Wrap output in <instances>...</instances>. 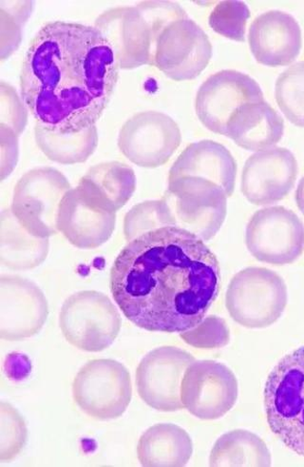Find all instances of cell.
Listing matches in <instances>:
<instances>
[{
	"mask_svg": "<svg viewBox=\"0 0 304 467\" xmlns=\"http://www.w3.org/2000/svg\"><path fill=\"white\" fill-rule=\"evenodd\" d=\"M110 286L124 316L138 327L181 333L200 324L218 297L220 264L197 235L164 227L127 244Z\"/></svg>",
	"mask_w": 304,
	"mask_h": 467,
	"instance_id": "1",
	"label": "cell"
},
{
	"mask_svg": "<svg viewBox=\"0 0 304 467\" xmlns=\"http://www.w3.org/2000/svg\"><path fill=\"white\" fill-rule=\"evenodd\" d=\"M120 67L92 26L54 21L30 43L20 90L36 124L60 133L96 126L115 93Z\"/></svg>",
	"mask_w": 304,
	"mask_h": 467,
	"instance_id": "2",
	"label": "cell"
},
{
	"mask_svg": "<svg viewBox=\"0 0 304 467\" xmlns=\"http://www.w3.org/2000/svg\"><path fill=\"white\" fill-rule=\"evenodd\" d=\"M265 408L271 431L304 457V347L286 355L270 372Z\"/></svg>",
	"mask_w": 304,
	"mask_h": 467,
	"instance_id": "3",
	"label": "cell"
},
{
	"mask_svg": "<svg viewBox=\"0 0 304 467\" xmlns=\"http://www.w3.org/2000/svg\"><path fill=\"white\" fill-rule=\"evenodd\" d=\"M225 190L201 177L168 182L161 199L167 227H177L209 241L221 230L228 213Z\"/></svg>",
	"mask_w": 304,
	"mask_h": 467,
	"instance_id": "4",
	"label": "cell"
},
{
	"mask_svg": "<svg viewBox=\"0 0 304 467\" xmlns=\"http://www.w3.org/2000/svg\"><path fill=\"white\" fill-rule=\"evenodd\" d=\"M288 300L284 279L271 270L251 266L235 275L230 281L226 306L238 325L266 328L284 314Z\"/></svg>",
	"mask_w": 304,
	"mask_h": 467,
	"instance_id": "5",
	"label": "cell"
},
{
	"mask_svg": "<svg viewBox=\"0 0 304 467\" xmlns=\"http://www.w3.org/2000/svg\"><path fill=\"white\" fill-rule=\"evenodd\" d=\"M71 184L61 171L35 168L27 171L15 186L11 210L19 224L39 238L57 234V215Z\"/></svg>",
	"mask_w": 304,
	"mask_h": 467,
	"instance_id": "6",
	"label": "cell"
},
{
	"mask_svg": "<svg viewBox=\"0 0 304 467\" xmlns=\"http://www.w3.org/2000/svg\"><path fill=\"white\" fill-rule=\"evenodd\" d=\"M121 317L114 303L102 293L83 291L64 302L59 326L75 348L99 352L110 348L121 329Z\"/></svg>",
	"mask_w": 304,
	"mask_h": 467,
	"instance_id": "7",
	"label": "cell"
},
{
	"mask_svg": "<svg viewBox=\"0 0 304 467\" xmlns=\"http://www.w3.org/2000/svg\"><path fill=\"white\" fill-rule=\"evenodd\" d=\"M73 396L85 414L100 420L117 419L132 401V379L127 369L117 361L93 360L76 374Z\"/></svg>",
	"mask_w": 304,
	"mask_h": 467,
	"instance_id": "8",
	"label": "cell"
},
{
	"mask_svg": "<svg viewBox=\"0 0 304 467\" xmlns=\"http://www.w3.org/2000/svg\"><path fill=\"white\" fill-rule=\"evenodd\" d=\"M212 57L210 40L203 29L189 18L172 21L157 37L151 66L168 78L192 80L207 68Z\"/></svg>",
	"mask_w": 304,
	"mask_h": 467,
	"instance_id": "9",
	"label": "cell"
},
{
	"mask_svg": "<svg viewBox=\"0 0 304 467\" xmlns=\"http://www.w3.org/2000/svg\"><path fill=\"white\" fill-rule=\"evenodd\" d=\"M246 244L259 262L285 265L304 252V224L291 210L282 206L256 212L248 222Z\"/></svg>",
	"mask_w": 304,
	"mask_h": 467,
	"instance_id": "10",
	"label": "cell"
},
{
	"mask_svg": "<svg viewBox=\"0 0 304 467\" xmlns=\"http://www.w3.org/2000/svg\"><path fill=\"white\" fill-rule=\"evenodd\" d=\"M181 142L178 124L156 110H147L130 118L122 126L118 137V147L125 158L147 169L167 163Z\"/></svg>",
	"mask_w": 304,
	"mask_h": 467,
	"instance_id": "11",
	"label": "cell"
},
{
	"mask_svg": "<svg viewBox=\"0 0 304 467\" xmlns=\"http://www.w3.org/2000/svg\"><path fill=\"white\" fill-rule=\"evenodd\" d=\"M195 361L190 353L176 347H162L150 351L137 370L140 398L158 411L184 410L182 381L187 369Z\"/></svg>",
	"mask_w": 304,
	"mask_h": 467,
	"instance_id": "12",
	"label": "cell"
},
{
	"mask_svg": "<svg viewBox=\"0 0 304 467\" xmlns=\"http://www.w3.org/2000/svg\"><path fill=\"white\" fill-rule=\"evenodd\" d=\"M238 394L236 376L218 362L195 361L183 378L181 397L184 407L202 420L224 417L234 408Z\"/></svg>",
	"mask_w": 304,
	"mask_h": 467,
	"instance_id": "13",
	"label": "cell"
},
{
	"mask_svg": "<svg viewBox=\"0 0 304 467\" xmlns=\"http://www.w3.org/2000/svg\"><path fill=\"white\" fill-rule=\"evenodd\" d=\"M260 101H265V97L256 80L241 72L223 70L201 85L195 109L207 129L225 136L227 124L238 108Z\"/></svg>",
	"mask_w": 304,
	"mask_h": 467,
	"instance_id": "14",
	"label": "cell"
},
{
	"mask_svg": "<svg viewBox=\"0 0 304 467\" xmlns=\"http://www.w3.org/2000/svg\"><path fill=\"white\" fill-rule=\"evenodd\" d=\"M48 316V301L34 282L14 275L0 276V338H31L45 327Z\"/></svg>",
	"mask_w": 304,
	"mask_h": 467,
	"instance_id": "15",
	"label": "cell"
},
{
	"mask_svg": "<svg viewBox=\"0 0 304 467\" xmlns=\"http://www.w3.org/2000/svg\"><path fill=\"white\" fill-rule=\"evenodd\" d=\"M299 167L286 148L259 150L247 161L242 174V192L256 206L275 204L293 190Z\"/></svg>",
	"mask_w": 304,
	"mask_h": 467,
	"instance_id": "16",
	"label": "cell"
},
{
	"mask_svg": "<svg viewBox=\"0 0 304 467\" xmlns=\"http://www.w3.org/2000/svg\"><path fill=\"white\" fill-rule=\"evenodd\" d=\"M94 27L110 44L120 69L151 66V30L137 6L108 9L96 18Z\"/></svg>",
	"mask_w": 304,
	"mask_h": 467,
	"instance_id": "17",
	"label": "cell"
},
{
	"mask_svg": "<svg viewBox=\"0 0 304 467\" xmlns=\"http://www.w3.org/2000/svg\"><path fill=\"white\" fill-rule=\"evenodd\" d=\"M248 42L258 63L269 67L289 66L300 53L301 29L290 14L272 10L252 22Z\"/></svg>",
	"mask_w": 304,
	"mask_h": 467,
	"instance_id": "18",
	"label": "cell"
},
{
	"mask_svg": "<svg viewBox=\"0 0 304 467\" xmlns=\"http://www.w3.org/2000/svg\"><path fill=\"white\" fill-rule=\"evenodd\" d=\"M117 213L90 204L78 188L64 196L57 215V229L75 247L81 250L99 248L116 230Z\"/></svg>",
	"mask_w": 304,
	"mask_h": 467,
	"instance_id": "19",
	"label": "cell"
},
{
	"mask_svg": "<svg viewBox=\"0 0 304 467\" xmlns=\"http://www.w3.org/2000/svg\"><path fill=\"white\" fill-rule=\"evenodd\" d=\"M184 176L204 178L222 187L230 197L235 191L237 163L222 144L202 140L183 150L169 171L168 182Z\"/></svg>",
	"mask_w": 304,
	"mask_h": 467,
	"instance_id": "20",
	"label": "cell"
},
{
	"mask_svg": "<svg viewBox=\"0 0 304 467\" xmlns=\"http://www.w3.org/2000/svg\"><path fill=\"white\" fill-rule=\"evenodd\" d=\"M285 133V120L266 100L247 103L235 110L225 137L251 151L273 148Z\"/></svg>",
	"mask_w": 304,
	"mask_h": 467,
	"instance_id": "21",
	"label": "cell"
},
{
	"mask_svg": "<svg viewBox=\"0 0 304 467\" xmlns=\"http://www.w3.org/2000/svg\"><path fill=\"white\" fill-rule=\"evenodd\" d=\"M77 188L90 204L117 213L133 197L137 176L133 168L125 163L104 162L89 169Z\"/></svg>",
	"mask_w": 304,
	"mask_h": 467,
	"instance_id": "22",
	"label": "cell"
},
{
	"mask_svg": "<svg viewBox=\"0 0 304 467\" xmlns=\"http://www.w3.org/2000/svg\"><path fill=\"white\" fill-rule=\"evenodd\" d=\"M0 262L13 271H28L45 262L49 254V238L29 234L12 213L11 208L0 217Z\"/></svg>",
	"mask_w": 304,
	"mask_h": 467,
	"instance_id": "23",
	"label": "cell"
},
{
	"mask_svg": "<svg viewBox=\"0 0 304 467\" xmlns=\"http://www.w3.org/2000/svg\"><path fill=\"white\" fill-rule=\"evenodd\" d=\"M192 453L193 443L188 433L172 424L149 428L137 446L138 460L146 467H182L187 464Z\"/></svg>",
	"mask_w": 304,
	"mask_h": 467,
	"instance_id": "24",
	"label": "cell"
},
{
	"mask_svg": "<svg viewBox=\"0 0 304 467\" xmlns=\"http://www.w3.org/2000/svg\"><path fill=\"white\" fill-rule=\"evenodd\" d=\"M35 142L51 161L63 165L88 161L98 146L96 125L75 133H60L39 124L35 128Z\"/></svg>",
	"mask_w": 304,
	"mask_h": 467,
	"instance_id": "25",
	"label": "cell"
},
{
	"mask_svg": "<svg viewBox=\"0 0 304 467\" xmlns=\"http://www.w3.org/2000/svg\"><path fill=\"white\" fill-rule=\"evenodd\" d=\"M271 453L256 434L236 430L216 441L209 457L210 466H271Z\"/></svg>",
	"mask_w": 304,
	"mask_h": 467,
	"instance_id": "26",
	"label": "cell"
},
{
	"mask_svg": "<svg viewBox=\"0 0 304 467\" xmlns=\"http://www.w3.org/2000/svg\"><path fill=\"white\" fill-rule=\"evenodd\" d=\"M275 99L288 120L304 128V61L291 65L279 75L275 85Z\"/></svg>",
	"mask_w": 304,
	"mask_h": 467,
	"instance_id": "27",
	"label": "cell"
},
{
	"mask_svg": "<svg viewBox=\"0 0 304 467\" xmlns=\"http://www.w3.org/2000/svg\"><path fill=\"white\" fill-rule=\"evenodd\" d=\"M32 9L31 2L0 3V44L3 60L19 47L23 40V26L26 24Z\"/></svg>",
	"mask_w": 304,
	"mask_h": 467,
	"instance_id": "28",
	"label": "cell"
},
{
	"mask_svg": "<svg viewBox=\"0 0 304 467\" xmlns=\"http://www.w3.org/2000/svg\"><path fill=\"white\" fill-rule=\"evenodd\" d=\"M251 13L243 2H221L217 5L208 17L211 29L227 38L245 42L248 20Z\"/></svg>",
	"mask_w": 304,
	"mask_h": 467,
	"instance_id": "29",
	"label": "cell"
},
{
	"mask_svg": "<svg viewBox=\"0 0 304 467\" xmlns=\"http://www.w3.org/2000/svg\"><path fill=\"white\" fill-rule=\"evenodd\" d=\"M25 420L10 404L0 403V462L13 461L25 447Z\"/></svg>",
	"mask_w": 304,
	"mask_h": 467,
	"instance_id": "30",
	"label": "cell"
},
{
	"mask_svg": "<svg viewBox=\"0 0 304 467\" xmlns=\"http://www.w3.org/2000/svg\"><path fill=\"white\" fill-rule=\"evenodd\" d=\"M167 227L163 203L160 200H150L137 204L124 219V235L127 242L160 228Z\"/></svg>",
	"mask_w": 304,
	"mask_h": 467,
	"instance_id": "31",
	"label": "cell"
},
{
	"mask_svg": "<svg viewBox=\"0 0 304 467\" xmlns=\"http://www.w3.org/2000/svg\"><path fill=\"white\" fill-rule=\"evenodd\" d=\"M180 337L187 345L201 348H221L230 341V330L227 322L218 317L210 316L197 327L180 333Z\"/></svg>",
	"mask_w": 304,
	"mask_h": 467,
	"instance_id": "32",
	"label": "cell"
},
{
	"mask_svg": "<svg viewBox=\"0 0 304 467\" xmlns=\"http://www.w3.org/2000/svg\"><path fill=\"white\" fill-rule=\"evenodd\" d=\"M28 108L15 88L0 83V122L14 130L19 137L28 123Z\"/></svg>",
	"mask_w": 304,
	"mask_h": 467,
	"instance_id": "33",
	"label": "cell"
},
{
	"mask_svg": "<svg viewBox=\"0 0 304 467\" xmlns=\"http://www.w3.org/2000/svg\"><path fill=\"white\" fill-rule=\"evenodd\" d=\"M0 146H2V181L14 171L18 161V136L5 124H0Z\"/></svg>",
	"mask_w": 304,
	"mask_h": 467,
	"instance_id": "34",
	"label": "cell"
},
{
	"mask_svg": "<svg viewBox=\"0 0 304 467\" xmlns=\"http://www.w3.org/2000/svg\"><path fill=\"white\" fill-rule=\"evenodd\" d=\"M296 203L299 210L304 215V176L301 178L296 191Z\"/></svg>",
	"mask_w": 304,
	"mask_h": 467,
	"instance_id": "35",
	"label": "cell"
}]
</instances>
